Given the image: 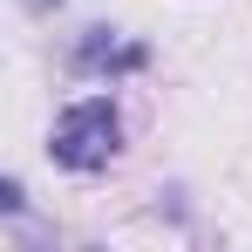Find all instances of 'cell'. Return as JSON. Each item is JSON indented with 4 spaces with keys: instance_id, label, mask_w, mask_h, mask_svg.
<instances>
[{
    "instance_id": "cell-1",
    "label": "cell",
    "mask_w": 252,
    "mask_h": 252,
    "mask_svg": "<svg viewBox=\"0 0 252 252\" xmlns=\"http://www.w3.org/2000/svg\"><path fill=\"white\" fill-rule=\"evenodd\" d=\"M116 150H123V109H116V95H82L48 129V157L62 170H82V177L89 170H109Z\"/></svg>"
},
{
    "instance_id": "cell-2",
    "label": "cell",
    "mask_w": 252,
    "mask_h": 252,
    "mask_svg": "<svg viewBox=\"0 0 252 252\" xmlns=\"http://www.w3.org/2000/svg\"><path fill=\"white\" fill-rule=\"evenodd\" d=\"M136 68H150V48L129 41L123 28H89L82 41H75V75H136Z\"/></svg>"
},
{
    "instance_id": "cell-3",
    "label": "cell",
    "mask_w": 252,
    "mask_h": 252,
    "mask_svg": "<svg viewBox=\"0 0 252 252\" xmlns=\"http://www.w3.org/2000/svg\"><path fill=\"white\" fill-rule=\"evenodd\" d=\"M0 211H14V218L28 211V191H21V177H7V184H0Z\"/></svg>"
},
{
    "instance_id": "cell-4",
    "label": "cell",
    "mask_w": 252,
    "mask_h": 252,
    "mask_svg": "<svg viewBox=\"0 0 252 252\" xmlns=\"http://www.w3.org/2000/svg\"><path fill=\"white\" fill-rule=\"evenodd\" d=\"M28 7H34V14H48V7H62V0H28Z\"/></svg>"
}]
</instances>
